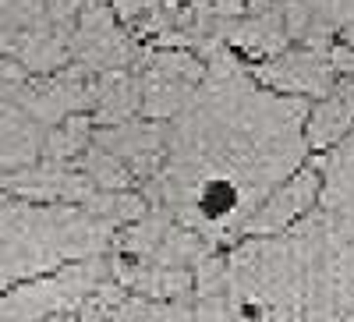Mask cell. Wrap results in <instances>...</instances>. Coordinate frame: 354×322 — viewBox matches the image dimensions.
<instances>
[{"mask_svg":"<svg viewBox=\"0 0 354 322\" xmlns=\"http://www.w3.org/2000/svg\"><path fill=\"white\" fill-rule=\"evenodd\" d=\"M305 100L252 85L216 46L188 106L167 128V156L145 184L153 206L209 245L241 234L245 220L305 160Z\"/></svg>","mask_w":354,"mask_h":322,"instance_id":"cell-1","label":"cell"},{"mask_svg":"<svg viewBox=\"0 0 354 322\" xmlns=\"http://www.w3.org/2000/svg\"><path fill=\"white\" fill-rule=\"evenodd\" d=\"M113 238L117 227L78 206H36L0 188V294L68 262L96 258Z\"/></svg>","mask_w":354,"mask_h":322,"instance_id":"cell-2","label":"cell"},{"mask_svg":"<svg viewBox=\"0 0 354 322\" xmlns=\"http://www.w3.org/2000/svg\"><path fill=\"white\" fill-rule=\"evenodd\" d=\"M113 4L121 0H0V57L39 78L61 71L71 64L78 15Z\"/></svg>","mask_w":354,"mask_h":322,"instance_id":"cell-3","label":"cell"},{"mask_svg":"<svg viewBox=\"0 0 354 322\" xmlns=\"http://www.w3.org/2000/svg\"><path fill=\"white\" fill-rule=\"evenodd\" d=\"M110 280V262L103 255L68 262L46 276L25 280L0 294V322H46L57 312H75L100 283Z\"/></svg>","mask_w":354,"mask_h":322,"instance_id":"cell-4","label":"cell"},{"mask_svg":"<svg viewBox=\"0 0 354 322\" xmlns=\"http://www.w3.org/2000/svg\"><path fill=\"white\" fill-rule=\"evenodd\" d=\"M205 78V64L185 50H153L145 53V64L138 75V93H142V113L149 121L163 124L174 121Z\"/></svg>","mask_w":354,"mask_h":322,"instance_id":"cell-5","label":"cell"},{"mask_svg":"<svg viewBox=\"0 0 354 322\" xmlns=\"http://www.w3.org/2000/svg\"><path fill=\"white\" fill-rule=\"evenodd\" d=\"M71 64L85 75H117L131 64V39L110 8H88L78 15L71 36Z\"/></svg>","mask_w":354,"mask_h":322,"instance_id":"cell-6","label":"cell"},{"mask_svg":"<svg viewBox=\"0 0 354 322\" xmlns=\"http://www.w3.org/2000/svg\"><path fill=\"white\" fill-rule=\"evenodd\" d=\"M322 191V173L315 167H305L298 173H290L283 184H277L270 195H266L262 206L245 220L241 234L248 238H273V234L290 230L294 223H301L319 202Z\"/></svg>","mask_w":354,"mask_h":322,"instance_id":"cell-7","label":"cell"},{"mask_svg":"<svg viewBox=\"0 0 354 322\" xmlns=\"http://www.w3.org/2000/svg\"><path fill=\"white\" fill-rule=\"evenodd\" d=\"M255 78L273 93H287L294 100L301 96H330L337 85V68L330 61V50L322 46H305L294 53H280L273 61L255 68Z\"/></svg>","mask_w":354,"mask_h":322,"instance_id":"cell-8","label":"cell"},{"mask_svg":"<svg viewBox=\"0 0 354 322\" xmlns=\"http://www.w3.org/2000/svg\"><path fill=\"white\" fill-rule=\"evenodd\" d=\"M93 142L110 156H117L131 170V178L145 184L160 173L163 156H167V128L156 121H128L117 128H96Z\"/></svg>","mask_w":354,"mask_h":322,"instance_id":"cell-9","label":"cell"},{"mask_svg":"<svg viewBox=\"0 0 354 322\" xmlns=\"http://www.w3.org/2000/svg\"><path fill=\"white\" fill-rule=\"evenodd\" d=\"M43 138L46 131L15 100H0V181L36 167L43 156Z\"/></svg>","mask_w":354,"mask_h":322,"instance_id":"cell-10","label":"cell"},{"mask_svg":"<svg viewBox=\"0 0 354 322\" xmlns=\"http://www.w3.org/2000/svg\"><path fill=\"white\" fill-rule=\"evenodd\" d=\"M354 131V78H340L330 96H322L305 117V145L308 149H333Z\"/></svg>","mask_w":354,"mask_h":322,"instance_id":"cell-11","label":"cell"},{"mask_svg":"<svg viewBox=\"0 0 354 322\" xmlns=\"http://www.w3.org/2000/svg\"><path fill=\"white\" fill-rule=\"evenodd\" d=\"M142 113V93H138V78L128 71L103 75V93L93 106V124L96 128H117L128 124Z\"/></svg>","mask_w":354,"mask_h":322,"instance_id":"cell-12","label":"cell"},{"mask_svg":"<svg viewBox=\"0 0 354 322\" xmlns=\"http://www.w3.org/2000/svg\"><path fill=\"white\" fill-rule=\"evenodd\" d=\"M93 131H96L93 117H85V113L68 117L64 124L46 131L39 163H46V167H75L82 160V153L88 149V142H93Z\"/></svg>","mask_w":354,"mask_h":322,"instance_id":"cell-13","label":"cell"},{"mask_svg":"<svg viewBox=\"0 0 354 322\" xmlns=\"http://www.w3.org/2000/svg\"><path fill=\"white\" fill-rule=\"evenodd\" d=\"M75 167L85 173V181L93 184L96 191H128L131 181H135L131 170L117 156H110L106 149H100L96 142H88V149L82 153V160Z\"/></svg>","mask_w":354,"mask_h":322,"instance_id":"cell-14","label":"cell"},{"mask_svg":"<svg viewBox=\"0 0 354 322\" xmlns=\"http://www.w3.org/2000/svg\"><path fill=\"white\" fill-rule=\"evenodd\" d=\"M315 18V32L326 43V36L337 25H354V0H298Z\"/></svg>","mask_w":354,"mask_h":322,"instance_id":"cell-15","label":"cell"},{"mask_svg":"<svg viewBox=\"0 0 354 322\" xmlns=\"http://www.w3.org/2000/svg\"><path fill=\"white\" fill-rule=\"evenodd\" d=\"M160 312H163V301L124 294V301L110 312V322H160Z\"/></svg>","mask_w":354,"mask_h":322,"instance_id":"cell-16","label":"cell"},{"mask_svg":"<svg viewBox=\"0 0 354 322\" xmlns=\"http://www.w3.org/2000/svg\"><path fill=\"white\" fill-rule=\"evenodd\" d=\"M195 322H234V312H230V305H227V294L198 298V305H195Z\"/></svg>","mask_w":354,"mask_h":322,"instance_id":"cell-17","label":"cell"},{"mask_svg":"<svg viewBox=\"0 0 354 322\" xmlns=\"http://www.w3.org/2000/svg\"><path fill=\"white\" fill-rule=\"evenodd\" d=\"M25 82H28V71L15 64L11 57H0V100H11Z\"/></svg>","mask_w":354,"mask_h":322,"instance_id":"cell-18","label":"cell"},{"mask_svg":"<svg viewBox=\"0 0 354 322\" xmlns=\"http://www.w3.org/2000/svg\"><path fill=\"white\" fill-rule=\"evenodd\" d=\"M160 322H195V305L188 298H177V301H163Z\"/></svg>","mask_w":354,"mask_h":322,"instance_id":"cell-19","label":"cell"},{"mask_svg":"<svg viewBox=\"0 0 354 322\" xmlns=\"http://www.w3.org/2000/svg\"><path fill=\"white\" fill-rule=\"evenodd\" d=\"M344 39H347V46L354 50V25H347V32H344Z\"/></svg>","mask_w":354,"mask_h":322,"instance_id":"cell-20","label":"cell"},{"mask_svg":"<svg viewBox=\"0 0 354 322\" xmlns=\"http://www.w3.org/2000/svg\"><path fill=\"white\" fill-rule=\"evenodd\" d=\"M46 322H75V319H68V315H53V319H46Z\"/></svg>","mask_w":354,"mask_h":322,"instance_id":"cell-21","label":"cell"}]
</instances>
